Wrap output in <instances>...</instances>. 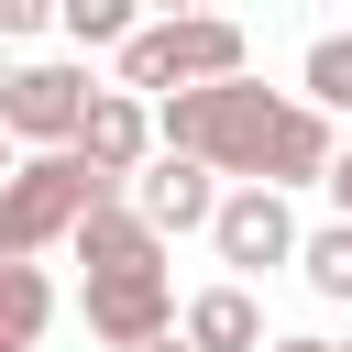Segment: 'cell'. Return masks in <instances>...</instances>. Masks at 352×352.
Listing matches in <instances>:
<instances>
[{
	"label": "cell",
	"instance_id": "7c38bea8",
	"mask_svg": "<svg viewBox=\"0 0 352 352\" xmlns=\"http://www.w3.org/2000/svg\"><path fill=\"white\" fill-rule=\"evenodd\" d=\"M55 330V286H44V264H0V352H33Z\"/></svg>",
	"mask_w": 352,
	"mask_h": 352
},
{
	"label": "cell",
	"instance_id": "6da1fadb",
	"mask_svg": "<svg viewBox=\"0 0 352 352\" xmlns=\"http://www.w3.org/2000/svg\"><path fill=\"white\" fill-rule=\"evenodd\" d=\"M275 121H286V99H275L264 77H220V88L154 99V132H165V154L209 165L220 187H264V165H275Z\"/></svg>",
	"mask_w": 352,
	"mask_h": 352
},
{
	"label": "cell",
	"instance_id": "52a82bcc",
	"mask_svg": "<svg viewBox=\"0 0 352 352\" xmlns=\"http://www.w3.org/2000/svg\"><path fill=\"white\" fill-rule=\"evenodd\" d=\"M77 154L110 176V187H132L154 154H165V132H154V99H132V88H99V110H88V132H77Z\"/></svg>",
	"mask_w": 352,
	"mask_h": 352
},
{
	"label": "cell",
	"instance_id": "9c48e42d",
	"mask_svg": "<svg viewBox=\"0 0 352 352\" xmlns=\"http://www.w3.org/2000/svg\"><path fill=\"white\" fill-rule=\"evenodd\" d=\"M88 275H165V231L132 209V198H110V209H88V231L66 242Z\"/></svg>",
	"mask_w": 352,
	"mask_h": 352
},
{
	"label": "cell",
	"instance_id": "ffe728a7",
	"mask_svg": "<svg viewBox=\"0 0 352 352\" xmlns=\"http://www.w3.org/2000/svg\"><path fill=\"white\" fill-rule=\"evenodd\" d=\"M154 352H187V341H154Z\"/></svg>",
	"mask_w": 352,
	"mask_h": 352
},
{
	"label": "cell",
	"instance_id": "ba28073f",
	"mask_svg": "<svg viewBox=\"0 0 352 352\" xmlns=\"http://www.w3.org/2000/svg\"><path fill=\"white\" fill-rule=\"evenodd\" d=\"M220 198H231V187H220L209 165H187V154H154V165L132 176V209H143L165 242H176V231H209V220H220Z\"/></svg>",
	"mask_w": 352,
	"mask_h": 352
},
{
	"label": "cell",
	"instance_id": "ac0fdd59",
	"mask_svg": "<svg viewBox=\"0 0 352 352\" xmlns=\"http://www.w3.org/2000/svg\"><path fill=\"white\" fill-rule=\"evenodd\" d=\"M11 176H22V154H11V132H0V187H11Z\"/></svg>",
	"mask_w": 352,
	"mask_h": 352
},
{
	"label": "cell",
	"instance_id": "3957f363",
	"mask_svg": "<svg viewBox=\"0 0 352 352\" xmlns=\"http://www.w3.org/2000/svg\"><path fill=\"white\" fill-rule=\"evenodd\" d=\"M242 22L231 11H165V22H143L132 44H121V88L132 99H187V88H220V77H242Z\"/></svg>",
	"mask_w": 352,
	"mask_h": 352
},
{
	"label": "cell",
	"instance_id": "5bb4252c",
	"mask_svg": "<svg viewBox=\"0 0 352 352\" xmlns=\"http://www.w3.org/2000/svg\"><path fill=\"white\" fill-rule=\"evenodd\" d=\"M308 110H330V121L352 110V33H319L308 44Z\"/></svg>",
	"mask_w": 352,
	"mask_h": 352
},
{
	"label": "cell",
	"instance_id": "d6986e66",
	"mask_svg": "<svg viewBox=\"0 0 352 352\" xmlns=\"http://www.w3.org/2000/svg\"><path fill=\"white\" fill-rule=\"evenodd\" d=\"M275 352H341V341H275Z\"/></svg>",
	"mask_w": 352,
	"mask_h": 352
},
{
	"label": "cell",
	"instance_id": "4fadbf2b",
	"mask_svg": "<svg viewBox=\"0 0 352 352\" xmlns=\"http://www.w3.org/2000/svg\"><path fill=\"white\" fill-rule=\"evenodd\" d=\"M297 275H308V286H319V297L341 308V297H352V220H330V231H308V253H297Z\"/></svg>",
	"mask_w": 352,
	"mask_h": 352
},
{
	"label": "cell",
	"instance_id": "8992f818",
	"mask_svg": "<svg viewBox=\"0 0 352 352\" xmlns=\"http://www.w3.org/2000/svg\"><path fill=\"white\" fill-rule=\"evenodd\" d=\"M88 341H110V352H154V341H176V275H88Z\"/></svg>",
	"mask_w": 352,
	"mask_h": 352
},
{
	"label": "cell",
	"instance_id": "8fae6325",
	"mask_svg": "<svg viewBox=\"0 0 352 352\" xmlns=\"http://www.w3.org/2000/svg\"><path fill=\"white\" fill-rule=\"evenodd\" d=\"M330 165H341V132H330V110H308V99H286V121H275V165H264V187L286 198V187H330Z\"/></svg>",
	"mask_w": 352,
	"mask_h": 352
},
{
	"label": "cell",
	"instance_id": "7a4b0ae2",
	"mask_svg": "<svg viewBox=\"0 0 352 352\" xmlns=\"http://www.w3.org/2000/svg\"><path fill=\"white\" fill-rule=\"evenodd\" d=\"M110 198H132V187H110L88 154H22V176L0 187V264H33L55 242H77L88 209H110Z\"/></svg>",
	"mask_w": 352,
	"mask_h": 352
},
{
	"label": "cell",
	"instance_id": "5b68a950",
	"mask_svg": "<svg viewBox=\"0 0 352 352\" xmlns=\"http://www.w3.org/2000/svg\"><path fill=\"white\" fill-rule=\"evenodd\" d=\"M209 253H220V264H231V286H242V275L297 264V253H308V231H297V209H286L275 187H231V198H220V220H209Z\"/></svg>",
	"mask_w": 352,
	"mask_h": 352
},
{
	"label": "cell",
	"instance_id": "e0dca14e",
	"mask_svg": "<svg viewBox=\"0 0 352 352\" xmlns=\"http://www.w3.org/2000/svg\"><path fill=\"white\" fill-rule=\"evenodd\" d=\"M330 209L352 220V143H341V165H330Z\"/></svg>",
	"mask_w": 352,
	"mask_h": 352
},
{
	"label": "cell",
	"instance_id": "2e32d148",
	"mask_svg": "<svg viewBox=\"0 0 352 352\" xmlns=\"http://www.w3.org/2000/svg\"><path fill=\"white\" fill-rule=\"evenodd\" d=\"M22 33H44V0H0V44H22Z\"/></svg>",
	"mask_w": 352,
	"mask_h": 352
},
{
	"label": "cell",
	"instance_id": "9a60e30c",
	"mask_svg": "<svg viewBox=\"0 0 352 352\" xmlns=\"http://www.w3.org/2000/svg\"><path fill=\"white\" fill-rule=\"evenodd\" d=\"M55 22H66V44H132V33H143L132 0H66Z\"/></svg>",
	"mask_w": 352,
	"mask_h": 352
},
{
	"label": "cell",
	"instance_id": "277c9868",
	"mask_svg": "<svg viewBox=\"0 0 352 352\" xmlns=\"http://www.w3.org/2000/svg\"><path fill=\"white\" fill-rule=\"evenodd\" d=\"M88 110H99V88L77 77V66H11V88H0V132L11 143H33V154H77V132H88Z\"/></svg>",
	"mask_w": 352,
	"mask_h": 352
},
{
	"label": "cell",
	"instance_id": "30bf717a",
	"mask_svg": "<svg viewBox=\"0 0 352 352\" xmlns=\"http://www.w3.org/2000/svg\"><path fill=\"white\" fill-rule=\"evenodd\" d=\"M176 341H187V352H275V341H264V308H253V286H231V275L187 297Z\"/></svg>",
	"mask_w": 352,
	"mask_h": 352
}]
</instances>
